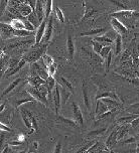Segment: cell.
Listing matches in <instances>:
<instances>
[{
  "instance_id": "obj_2",
  "label": "cell",
  "mask_w": 139,
  "mask_h": 153,
  "mask_svg": "<svg viewBox=\"0 0 139 153\" xmlns=\"http://www.w3.org/2000/svg\"><path fill=\"white\" fill-rule=\"evenodd\" d=\"M14 31L15 29L10 25V23L1 22V36L3 40H6L10 37H15Z\"/></svg>"
},
{
  "instance_id": "obj_10",
  "label": "cell",
  "mask_w": 139,
  "mask_h": 153,
  "mask_svg": "<svg viewBox=\"0 0 139 153\" xmlns=\"http://www.w3.org/2000/svg\"><path fill=\"white\" fill-rule=\"evenodd\" d=\"M107 30L104 27H101V28H95L92 29V30L86 31V32H82L81 36H99L100 34L104 33V32Z\"/></svg>"
},
{
  "instance_id": "obj_31",
  "label": "cell",
  "mask_w": 139,
  "mask_h": 153,
  "mask_svg": "<svg viewBox=\"0 0 139 153\" xmlns=\"http://www.w3.org/2000/svg\"><path fill=\"white\" fill-rule=\"evenodd\" d=\"M93 43V50H94V51L96 53H98V54H100V53H101V51H102V48H104V45H102V43H100V42H92Z\"/></svg>"
},
{
  "instance_id": "obj_24",
  "label": "cell",
  "mask_w": 139,
  "mask_h": 153,
  "mask_svg": "<svg viewBox=\"0 0 139 153\" xmlns=\"http://www.w3.org/2000/svg\"><path fill=\"white\" fill-rule=\"evenodd\" d=\"M33 34L32 31H29V30H26V29H21V30H16L14 31V36L16 37H23V36H29V35Z\"/></svg>"
},
{
  "instance_id": "obj_39",
  "label": "cell",
  "mask_w": 139,
  "mask_h": 153,
  "mask_svg": "<svg viewBox=\"0 0 139 153\" xmlns=\"http://www.w3.org/2000/svg\"><path fill=\"white\" fill-rule=\"evenodd\" d=\"M54 153H62V143L61 142H58V144L54 147Z\"/></svg>"
},
{
  "instance_id": "obj_32",
  "label": "cell",
  "mask_w": 139,
  "mask_h": 153,
  "mask_svg": "<svg viewBox=\"0 0 139 153\" xmlns=\"http://www.w3.org/2000/svg\"><path fill=\"white\" fill-rule=\"evenodd\" d=\"M101 98H114L116 101H118V98L116 97V95L114 93H111V92H106V93H103L99 96H97V99H101Z\"/></svg>"
},
{
  "instance_id": "obj_22",
  "label": "cell",
  "mask_w": 139,
  "mask_h": 153,
  "mask_svg": "<svg viewBox=\"0 0 139 153\" xmlns=\"http://www.w3.org/2000/svg\"><path fill=\"white\" fill-rule=\"evenodd\" d=\"M83 101L85 103L86 108L90 110V102H89V97H88V90H87V87L85 86V84L83 85Z\"/></svg>"
},
{
  "instance_id": "obj_12",
  "label": "cell",
  "mask_w": 139,
  "mask_h": 153,
  "mask_svg": "<svg viewBox=\"0 0 139 153\" xmlns=\"http://www.w3.org/2000/svg\"><path fill=\"white\" fill-rule=\"evenodd\" d=\"M67 46H68V53H69V57L71 61H72L74 59V54H75V42H74V39L71 35L68 36Z\"/></svg>"
},
{
  "instance_id": "obj_45",
  "label": "cell",
  "mask_w": 139,
  "mask_h": 153,
  "mask_svg": "<svg viewBox=\"0 0 139 153\" xmlns=\"http://www.w3.org/2000/svg\"><path fill=\"white\" fill-rule=\"evenodd\" d=\"M7 151H8V146L5 147V148L3 149V152H2V153H7Z\"/></svg>"
},
{
  "instance_id": "obj_9",
  "label": "cell",
  "mask_w": 139,
  "mask_h": 153,
  "mask_svg": "<svg viewBox=\"0 0 139 153\" xmlns=\"http://www.w3.org/2000/svg\"><path fill=\"white\" fill-rule=\"evenodd\" d=\"M18 9V11L20 12V14L22 17H27L32 11H34L33 9H32V7L30 6L29 4H20L19 6L15 7Z\"/></svg>"
},
{
  "instance_id": "obj_14",
  "label": "cell",
  "mask_w": 139,
  "mask_h": 153,
  "mask_svg": "<svg viewBox=\"0 0 139 153\" xmlns=\"http://www.w3.org/2000/svg\"><path fill=\"white\" fill-rule=\"evenodd\" d=\"M27 19H28L30 22L33 24V26L35 27V28H39V25L42 24V22L39 21V17H37V14H36V12H35V10L34 11H32L30 14H29L28 16H27Z\"/></svg>"
},
{
  "instance_id": "obj_23",
  "label": "cell",
  "mask_w": 139,
  "mask_h": 153,
  "mask_svg": "<svg viewBox=\"0 0 139 153\" xmlns=\"http://www.w3.org/2000/svg\"><path fill=\"white\" fill-rule=\"evenodd\" d=\"M26 62H27V59H26V57H25V56H24V57H22V59H21V61H20V62H19V64H18V65H17V67H16L15 69L13 70V71H11V72H10L9 74H8V75H6V76H10L14 75L15 73H17L18 71H19V70L21 69V68H22L23 65L26 64Z\"/></svg>"
},
{
  "instance_id": "obj_26",
  "label": "cell",
  "mask_w": 139,
  "mask_h": 153,
  "mask_svg": "<svg viewBox=\"0 0 139 153\" xmlns=\"http://www.w3.org/2000/svg\"><path fill=\"white\" fill-rule=\"evenodd\" d=\"M110 53H111V46L110 45H106V46H104V48H102V51H101V53H100V56H101V57H102L103 59H106Z\"/></svg>"
},
{
  "instance_id": "obj_37",
  "label": "cell",
  "mask_w": 139,
  "mask_h": 153,
  "mask_svg": "<svg viewBox=\"0 0 139 153\" xmlns=\"http://www.w3.org/2000/svg\"><path fill=\"white\" fill-rule=\"evenodd\" d=\"M61 81L62 82V83H64V85H62V86L67 87V88L70 90V92H73V87H72V85H71V83H70L69 81H67L65 78H62Z\"/></svg>"
},
{
  "instance_id": "obj_21",
  "label": "cell",
  "mask_w": 139,
  "mask_h": 153,
  "mask_svg": "<svg viewBox=\"0 0 139 153\" xmlns=\"http://www.w3.org/2000/svg\"><path fill=\"white\" fill-rule=\"evenodd\" d=\"M122 35L120 34H117L116 35V40H115V43H116V50H115V54H119L121 53L122 51Z\"/></svg>"
},
{
  "instance_id": "obj_38",
  "label": "cell",
  "mask_w": 139,
  "mask_h": 153,
  "mask_svg": "<svg viewBox=\"0 0 139 153\" xmlns=\"http://www.w3.org/2000/svg\"><path fill=\"white\" fill-rule=\"evenodd\" d=\"M9 0H1V13H4L6 7H8Z\"/></svg>"
},
{
  "instance_id": "obj_16",
  "label": "cell",
  "mask_w": 139,
  "mask_h": 153,
  "mask_svg": "<svg viewBox=\"0 0 139 153\" xmlns=\"http://www.w3.org/2000/svg\"><path fill=\"white\" fill-rule=\"evenodd\" d=\"M20 81H21V79H20V78H18V79H16L15 81H13L12 83L10 84L9 86H8L7 88L3 91V93H2V95H1V97H4V96H6L9 92H11L12 90L15 88V87H17V85L20 83Z\"/></svg>"
},
{
  "instance_id": "obj_36",
  "label": "cell",
  "mask_w": 139,
  "mask_h": 153,
  "mask_svg": "<svg viewBox=\"0 0 139 153\" xmlns=\"http://www.w3.org/2000/svg\"><path fill=\"white\" fill-rule=\"evenodd\" d=\"M56 64L51 65H50V67L48 68V75H50L51 76H54V73H56Z\"/></svg>"
},
{
  "instance_id": "obj_13",
  "label": "cell",
  "mask_w": 139,
  "mask_h": 153,
  "mask_svg": "<svg viewBox=\"0 0 139 153\" xmlns=\"http://www.w3.org/2000/svg\"><path fill=\"white\" fill-rule=\"evenodd\" d=\"M95 42H98L100 43H102L103 45L106 46V45H112L114 39H112L111 37L107 36V35H99V36H96L95 37Z\"/></svg>"
},
{
  "instance_id": "obj_1",
  "label": "cell",
  "mask_w": 139,
  "mask_h": 153,
  "mask_svg": "<svg viewBox=\"0 0 139 153\" xmlns=\"http://www.w3.org/2000/svg\"><path fill=\"white\" fill-rule=\"evenodd\" d=\"M45 50H46V45H43L42 46H40L39 50L32 51L31 53H29L28 56H26V59L27 62H30L31 64H33V62H36V61H39V59L42 57L43 54L45 53Z\"/></svg>"
},
{
  "instance_id": "obj_47",
  "label": "cell",
  "mask_w": 139,
  "mask_h": 153,
  "mask_svg": "<svg viewBox=\"0 0 139 153\" xmlns=\"http://www.w3.org/2000/svg\"><path fill=\"white\" fill-rule=\"evenodd\" d=\"M138 36H139V34H138Z\"/></svg>"
},
{
  "instance_id": "obj_35",
  "label": "cell",
  "mask_w": 139,
  "mask_h": 153,
  "mask_svg": "<svg viewBox=\"0 0 139 153\" xmlns=\"http://www.w3.org/2000/svg\"><path fill=\"white\" fill-rule=\"evenodd\" d=\"M32 101H34V99H32V98H28V99H21V100H18V101H16V103H15V107H18V106H20L21 104H24V103H27V102H32Z\"/></svg>"
},
{
  "instance_id": "obj_41",
  "label": "cell",
  "mask_w": 139,
  "mask_h": 153,
  "mask_svg": "<svg viewBox=\"0 0 139 153\" xmlns=\"http://www.w3.org/2000/svg\"><path fill=\"white\" fill-rule=\"evenodd\" d=\"M8 144L11 146H18V145H21V144H22V141H10Z\"/></svg>"
},
{
  "instance_id": "obj_4",
  "label": "cell",
  "mask_w": 139,
  "mask_h": 153,
  "mask_svg": "<svg viewBox=\"0 0 139 153\" xmlns=\"http://www.w3.org/2000/svg\"><path fill=\"white\" fill-rule=\"evenodd\" d=\"M48 18H45V20L42 21L39 27L36 29V33H35V45H39V43L42 42V38L45 36L46 25H48Z\"/></svg>"
},
{
  "instance_id": "obj_27",
  "label": "cell",
  "mask_w": 139,
  "mask_h": 153,
  "mask_svg": "<svg viewBox=\"0 0 139 153\" xmlns=\"http://www.w3.org/2000/svg\"><path fill=\"white\" fill-rule=\"evenodd\" d=\"M21 20L23 21V23H24V25H25V28H26V30H29V31H32L33 32L35 29V27L33 26V24H32L30 21L28 20V19H26L25 17H23L22 19H21Z\"/></svg>"
},
{
  "instance_id": "obj_46",
  "label": "cell",
  "mask_w": 139,
  "mask_h": 153,
  "mask_svg": "<svg viewBox=\"0 0 139 153\" xmlns=\"http://www.w3.org/2000/svg\"><path fill=\"white\" fill-rule=\"evenodd\" d=\"M20 153H25V152H24V151H21Z\"/></svg>"
},
{
  "instance_id": "obj_6",
  "label": "cell",
  "mask_w": 139,
  "mask_h": 153,
  "mask_svg": "<svg viewBox=\"0 0 139 153\" xmlns=\"http://www.w3.org/2000/svg\"><path fill=\"white\" fill-rule=\"evenodd\" d=\"M73 113H74V119L78 123V125L83 126L84 125V120H83V115L79 108V106L76 103H73Z\"/></svg>"
},
{
  "instance_id": "obj_28",
  "label": "cell",
  "mask_w": 139,
  "mask_h": 153,
  "mask_svg": "<svg viewBox=\"0 0 139 153\" xmlns=\"http://www.w3.org/2000/svg\"><path fill=\"white\" fill-rule=\"evenodd\" d=\"M42 62H45V65H46V67H50V65H54V59H53V57L51 56H50L48 54H46V53H45L42 56Z\"/></svg>"
},
{
  "instance_id": "obj_19",
  "label": "cell",
  "mask_w": 139,
  "mask_h": 153,
  "mask_svg": "<svg viewBox=\"0 0 139 153\" xmlns=\"http://www.w3.org/2000/svg\"><path fill=\"white\" fill-rule=\"evenodd\" d=\"M58 119L62 123V124H66V125H68V126H70V127L76 128V127L78 126V123L76 122V121H73V120L67 119V118H65V117H62V116H58Z\"/></svg>"
},
{
  "instance_id": "obj_33",
  "label": "cell",
  "mask_w": 139,
  "mask_h": 153,
  "mask_svg": "<svg viewBox=\"0 0 139 153\" xmlns=\"http://www.w3.org/2000/svg\"><path fill=\"white\" fill-rule=\"evenodd\" d=\"M109 1H110V2H112L113 4H115L116 6L120 7L122 10H128V7H127V6H125V5H124L123 3H122V2L118 1V0H109Z\"/></svg>"
},
{
  "instance_id": "obj_18",
  "label": "cell",
  "mask_w": 139,
  "mask_h": 153,
  "mask_svg": "<svg viewBox=\"0 0 139 153\" xmlns=\"http://www.w3.org/2000/svg\"><path fill=\"white\" fill-rule=\"evenodd\" d=\"M21 118H22L24 124H25V126L28 128V129H30V130L33 129V128H32V125H31V121H30V119H29L28 115L26 114L25 110H21Z\"/></svg>"
},
{
  "instance_id": "obj_7",
  "label": "cell",
  "mask_w": 139,
  "mask_h": 153,
  "mask_svg": "<svg viewBox=\"0 0 139 153\" xmlns=\"http://www.w3.org/2000/svg\"><path fill=\"white\" fill-rule=\"evenodd\" d=\"M35 12L37 14L40 22H42L45 19L43 17H45V12L43 10V2L42 0H36V3H35Z\"/></svg>"
},
{
  "instance_id": "obj_11",
  "label": "cell",
  "mask_w": 139,
  "mask_h": 153,
  "mask_svg": "<svg viewBox=\"0 0 139 153\" xmlns=\"http://www.w3.org/2000/svg\"><path fill=\"white\" fill-rule=\"evenodd\" d=\"M61 92L58 86L54 88V109H56V113L58 114L59 109H61Z\"/></svg>"
},
{
  "instance_id": "obj_42",
  "label": "cell",
  "mask_w": 139,
  "mask_h": 153,
  "mask_svg": "<svg viewBox=\"0 0 139 153\" xmlns=\"http://www.w3.org/2000/svg\"><path fill=\"white\" fill-rule=\"evenodd\" d=\"M0 128H1V130H2V131H8V132H9V131H11V129L5 126L3 123H1V125H0Z\"/></svg>"
},
{
  "instance_id": "obj_20",
  "label": "cell",
  "mask_w": 139,
  "mask_h": 153,
  "mask_svg": "<svg viewBox=\"0 0 139 153\" xmlns=\"http://www.w3.org/2000/svg\"><path fill=\"white\" fill-rule=\"evenodd\" d=\"M138 115H131V116H126V117H122L117 120L118 123H122V124H126V123H130L132 121H134L135 119L138 118Z\"/></svg>"
},
{
  "instance_id": "obj_17",
  "label": "cell",
  "mask_w": 139,
  "mask_h": 153,
  "mask_svg": "<svg viewBox=\"0 0 139 153\" xmlns=\"http://www.w3.org/2000/svg\"><path fill=\"white\" fill-rule=\"evenodd\" d=\"M45 88L48 89V95H50V98H51V90L54 88V76H48V80L45 81Z\"/></svg>"
},
{
  "instance_id": "obj_3",
  "label": "cell",
  "mask_w": 139,
  "mask_h": 153,
  "mask_svg": "<svg viewBox=\"0 0 139 153\" xmlns=\"http://www.w3.org/2000/svg\"><path fill=\"white\" fill-rule=\"evenodd\" d=\"M111 25H112L114 31L117 32L118 34L120 35H123V34H126L127 31H128V28L126 25H124L119 19H117L115 17H112L111 19Z\"/></svg>"
},
{
  "instance_id": "obj_43",
  "label": "cell",
  "mask_w": 139,
  "mask_h": 153,
  "mask_svg": "<svg viewBox=\"0 0 139 153\" xmlns=\"http://www.w3.org/2000/svg\"><path fill=\"white\" fill-rule=\"evenodd\" d=\"M139 109V103H136V104H132V105H130L129 109Z\"/></svg>"
},
{
  "instance_id": "obj_44",
  "label": "cell",
  "mask_w": 139,
  "mask_h": 153,
  "mask_svg": "<svg viewBox=\"0 0 139 153\" xmlns=\"http://www.w3.org/2000/svg\"><path fill=\"white\" fill-rule=\"evenodd\" d=\"M133 142H135V138H129V139H127V140L124 141V143L125 144H126V143H133Z\"/></svg>"
},
{
  "instance_id": "obj_15",
  "label": "cell",
  "mask_w": 139,
  "mask_h": 153,
  "mask_svg": "<svg viewBox=\"0 0 139 153\" xmlns=\"http://www.w3.org/2000/svg\"><path fill=\"white\" fill-rule=\"evenodd\" d=\"M10 25H11L13 28L16 29V30H21V29H26L25 25H24L23 21L19 18H15L12 19L11 22H10Z\"/></svg>"
},
{
  "instance_id": "obj_34",
  "label": "cell",
  "mask_w": 139,
  "mask_h": 153,
  "mask_svg": "<svg viewBox=\"0 0 139 153\" xmlns=\"http://www.w3.org/2000/svg\"><path fill=\"white\" fill-rule=\"evenodd\" d=\"M106 131V128H102V129H99V130H94V131H91L89 132L88 136H95V135H100V134L104 133Z\"/></svg>"
},
{
  "instance_id": "obj_40",
  "label": "cell",
  "mask_w": 139,
  "mask_h": 153,
  "mask_svg": "<svg viewBox=\"0 0 139 153\" xmlns=\"http://www.w3.org/2000/svg\"><path fill=\"white\" fill-rule=\"evenodd\" d=\"M111 59H112V53H109V56H107V61H106V68H107V69H109V67H110Z\"/></svg>"
},
{
  "instance_id": "obj_25",
  "label": "cell",
  "mask_w": 139,
  "mask_h": 153,
  "mask_svg": "<svg viewBox=\"0 0 139 153\" xmlns=\"http://www.w3.org/2000/svg\"><path fill=\"white\" fill-rule=\"evenodd\" d=\"M51 7H53V0H45V18H48L51 13Z\"/></svg>"
},
{
  "instance_id": "obj_29",
  "label": "cell",
  "mask_w": 139,
  "mask_h": 153,
  "mask_svg": "<svg viewBox=\"0 0 139 153\" xmlns=\"http://www.w3.org/2000/svg\"><path fill=\"white\" fill-rule=\"evenodd\" d=\"M25 112H26V114L28 115L29 119H30L31 125H32V128H33V130H34V131H37V130H39V127H37V123H36V120H35V118H34V116H33V115H32L29 111L25 110Z\"/></svg>"
},
{
  "instance_id": "obj_5",
  "label": "cell",
  "mask_w": 139,
  "mask_h": 153,
  "mask_svg": "<svg viewBox=\"0 0 139 153\" xmlns=\"http://www.w3.org/2000/svg\"><path fill=\"white\" fill-rule=\"evenodd\" d=\"M29 94H30L33 99L39 101V102H42L46 104V93H48V91H45L42 92V90H37V89H30L29 90Z\"/></svg>"
},
{
  "instance_id": "obj_8",
  "label": "cell",
  "mask_w": 139,
  "mask_h": 153,
  "mask_svg": "<svg viewBox=\"0 0 139 153\" xmlns=\"http://www.w3.org/2000/svg\"><path fill=\"white\" fill-rule=\"evenodd\" d=\"M51 34H53V16L51 15L50 19H48V25H46L45 36L42 38V42H48L51 38Z\"/></svg>"
},
{
  "instance_id": "obj_30",
  "label": "cell",
  "mask_w": 139,
  "mask_h": 153,
  "mask_svg": "<svg viewBox=\"0 0 139 153\" xmlns=\"http://www.w3.org/2000/svg\"><path fill=\"white\" fill-rule=\"evenodd\" d=\"M54 12H56V17L59 18V22L64 23L65 22V16H64V13H62V11L61 10V8L56 6V8H54Z\"/></svg>"
}]
</instances>
